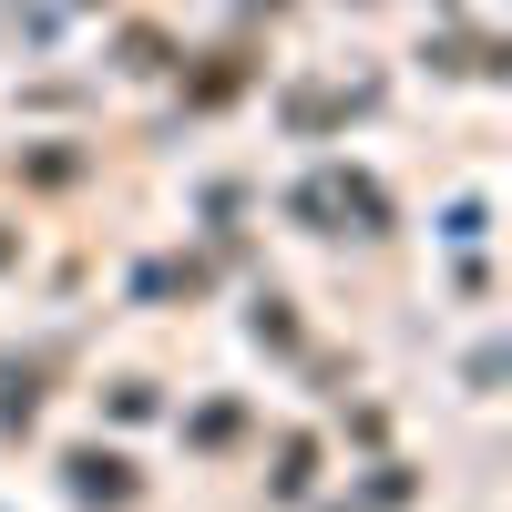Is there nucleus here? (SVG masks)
I'll return each instance as SVG.
<instances>
[{
	"mask_svg": "<svg viewBox=\"0 0 512 512\" xmlns=\"http://www.w3.org/2000/svg\"><path fill=\"white\" fill-rule=\"evenodd\" d=\"M72 492L82 502H134V472H123L113 451H72Z\"/></svg>",
	"mask_w": 512,
	"mask_h": 512,
	"instance_id": "f257e3e1",
	"label": "nucleus"
}]
</instances>
